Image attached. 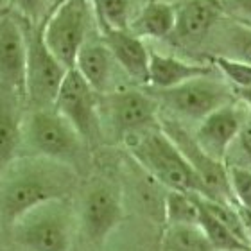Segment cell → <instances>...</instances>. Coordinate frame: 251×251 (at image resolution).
Masks as SVG:
<instances>
[{"mask_svg": "<svg viewBox=\"0 0 251 251\" xmlns=\"http://www.w3.org/2000/svg\"><path fill=\"white\" fill-rule=\"evenodd\" d=\"M68 165L40 156H16L0 173V225L11 228L31 210L65 199L75 183Z\"/></svg>", "mask_w": 251, "mask_h": 251, "instance_id": "1", "label": "cell"}, {"mask_svg": "<svg viewBox=\"0 0 251 251\" xmlns=\"http://www.w3.org/2000/svg\"><path fill=\"white\" fill-rule=\"evenodd\" d=\"M127 151L144 173L167 190L206 196V188L179 147L160 124L126 138Z\"/></svg>", "mask_w": 251, "mask_h": 251, "instance_id": "2", "label": "cell"}, {"mask_svg": "<svg viewBox=\"0 0 251 251\" xmlns=\"http://www.w3.org/2000/svg\"><path fill=\"white\" fill-rule=\"evenodd\" d=\"M86 142L56 108H34L24 115L20 151L79 171L86 160Z\"/></svg>", "mask_w": 251, "mask_h": 251, "instance_id": "3", "label": "cell"}, {"mask_svg": "<svg viewBox=\"0 0 251 251\" xmlns=\"http://www.w3.org/2000/svg\"><path fill=\"white\" fill-rule=\"evenodd\" d=\"M49 50L70 70L79 50L99 29L92 0H58L40 24Z\"/></svg>", "mask_w": 251, "mask_h": 251, "instance_id": "4", "label": "cell"}, {"mask_svg": "<svg viewBox=\"0 0 251 251\" xmlns=\"http://www.w3.org/2000/svg\"><path fill=\"white\" fill-rule=\"evenodd\" d=\"M215 74L219 72L199 75L167 90L149 88V94L156 99L160 111H163L165 117H171L181 124H198L212 111L237 99L235 90Z\"/></svg>", "mask_w": 251, "mask_h": 251, "instance_id": "5", "label": "cell"}, {"mask_svg": "<svg viewBox=\"0 0 251 251\" xmlns=\"http://www.w3.org/2000/svg\"><path fill=\"white\" fill-rule=\"evenodd\" d=\"M9 230L24 251H70L74 215L65 199H56L31 210Z\"/></svg>", "mask_w": 251, "mask_h": 251, "instance_id": "6", "label": "cell"}, {"mask_svg": "<svg viewBox=\"0 0 251 251\" xmlns=\"http://www.w3.org/2000/svg\"><path fill=\"white\" fill-rule=\"evenodd\" d=\"M99 113L100 127H108L119 140H126L160 124V106L149 90L121 86L100 95Z\"/></svg>", "mask_w": 251, "mask_h": 251, "instance_id": "7", "label": "cell"}, {"mask_svg": "<svg viewBox=\"0 0 251 251\" xmlns=\"http://www.w3.org/2000/svg\"><path fill=\"white\" fill-rule=\"evenodd\" d=\"M27 31V70H25V104L29 110L52 108L68 68L54 56L42 38L40 25L29 24Z\"/></svg>", "mask_w": 251, "mask_h": 251, "instance_id": "8", "label": "cell"}, {"mask_svg": "<svg viewBox=\"0 0 251 251\" xmlns=\"http://www.w3.org/2000/svg\"><path fill=\"white\" fill-rule=\"evenodd\" d=\"M99 102L100 95L75 68H70L63 79L54 108L74 126L86 144H94L102 135Z\"/></svg>", "mask_w": 251, "mask_h": 251, "instance_id": "9", "label": "cell"}, {"mask_svg": "<svg viewBox=\"0 0 251 251\" xmlns=\"http://www.w3.org/2000/svg\"><path fill=\"white\" fill-rule=\"evenodd\" d=\"M160 127L171 136V140L179 147V151L183 152L187 162L192 165V169L201 179V183L206 188V198L235 204L233 196H231L226 163L217 162L212 156H208L198 146V142L194 140V135L187 129V126L181 122L160 113Z\"/></svg>", "mask_w": 251, "mask_h": 251, "instance_id": "10", "label": "cell"}, {"mask_svg": "<svg viewBox=\"0 0 251 251\" xmlns=\"http://www.w3.org/2000/svg\"><path fill=\"white\" fill-rule=\"evenodd\" d=\"M81 226L90 242L102 244L117 230L124 217L122 196L115 185L95 181L81 201Z\"/></svg>", "mask_w": 251, "mask_h": 251, "instance_id": "11", "label": "cell"}, {"mask_svg": "<svg viewBox=\"0 0 251 251\" xmlns=\"http://www.w3.org/2000/svg\"><path fill=\"white\" fill-rule=\"evenodd\" d=\"M27 31L25 20L13 13L0 18V86L25 99Z\"/></svg>", "mask_w": 251, "mask_h": 251, "instance_id": "12", "label": "cell"}, {"mask_svg": "<svg viewBox=\"0 0 251 251\" xmlns=\"http://www.w3.org/2000/svg\"><path fill=\"white\" fill-rule=\"evenodd\" d=\"M246 115L248 108L239 99L221 106L196 124V129L192 131L194 140L208 156L225 162L226 152L235 140Z\"/></svg>", "mask_w": 251, "mask_h": 251, "instance_id": "13", "label": "cell"}, {"mask_svg": "<svg viewBox=\"0 0 251 251\" xmlns=\"http://www.w3.org/2000/svg\"><path fill=\"white\" fill-rule=\"evenodd\" d=\"M223 16L221 0H183L178 4L176 27L169 40L183 47L199 45L208 40Z\"/></svg>", "mask_w": 251, "mask_h": 251, "instance_id": "14", "label": "cell"}, {"mask_svg": "<svg viewBox=\"0 0 251 251\" xmlns=\"http://www.w3.org/2000/svg\"><path fill=\"white\" fill-rule=\"evenodd\" d=\"M74 68L99 95L117 90V74L121 70L100 32L92 34L79 50ZM122 72V70H121Z\"/></svg>", "mask_w": 251, "mask_h": 251, "instance_id": "15", "label": "cell"}, {"mask_svg": "<svg viewBox=\"0 0 251 251\" xmlns=\"http://www.w3.org/2000/svg\"><path fill=\"white\" fill-rule=\"evenodd\" d=\"M99 32L122 72L133 83L147 84L151 49L146 45V40L135 36L129 31L99 29Z\"/></svg>", "mask_w": 251, "mask_h": 251, "instance_id": "16", "label": "cell"}, {"mask_svg": "<svg viewBox=\"0 0 251 251\" xmlns=\"http://www.w3.org/2000/svg\"><path fill=\"white\" fill-rule=\"evenodd\" d=\"M217 72L212 63L188 61L185 58L174 56V54L158 52L151 49L149 56V74H147V86L151 90H167L199 75Z\"/></svg>", "mask_w": 251, "mask_h": 251, "instance_id": "17", "label": "cell"}, {"mask_svg": "<svg viewBox=\"0 0 251 251\" xmlns=\"http://www.w3.org/2000/svg\"><path fill=\"white\" fill-rule=\"evenodd\" d=\"M25 99L0 86V173L16 158L22 144Z\"/></svg>", "mask_w": 251, "mask_h": 251, "instance_id": "18", "label": "cell"}, {"mask_svg": "<svg viewBox=\"0 0 251 251\" xmlns=\"http://www.w3.org/2000/svg\"><path fill=\"white\" fill-rule=\"evenodd\" d=\"M178 4L171 0H147L140 4L129 29L142 40H169L176 27Z\"/></svg>", "mask_w": 251, "mask_h": 251, "instance_id": "19", "label": "cell"}, {"mask_svg": "<svg viewBox=\"0 0 251 251\" xmlns=\"http://www.w3.org/2000/svg\"><path fill=\"white\" fill-rule=\"evenodd\" d=\"M208 40H214L217 47L214 56H226L251 65V25L223 16Z\"/></svg>", "mask_w": 251, "mask_h": 251, "instance_id": "20", "label": "cell"}, {"mask_svg": "<svg viewBox=\"0 0 251 251\" xmlns=\"http://www.w3.org/2000/svg\"><path fill=\"white\" fill-rule=\"evenodd\" d=\"M162 251H215L199 225H167Z\"/></svg>", "mask_w": 251, "mask_h": 251, "instance_id": "21", "label": "cell"}, {"mask_svg": "<svg viewBox=\"0 0 251 251\" xmlns=\"http://www.w3.org/2000/svg\"><path fill=\"white\" fill-rule=\"evenodd\" d=\"M140 4L136 0H95L94 9L99 29L127 31Z\"/></svg>", "mask_w": 251, "mask_h": 251, "instance_id": "22", "label": "cell"}, {"mask_svg": "<svg viewBox=\"0 0 251 251\" xmlns=\"http://www.w3.org/2000/svg\"><path fill=\"white\" fill-rule=\"evenodd\" d=\"M163 217L167 225H198V194L167 190L163 196Z\"/></svg>", "mask_w": 251, "mask_h": 251, "instance_id": "23", "label": "cell"}, {"mask_svg": "<svg viewBox=\"0 0 251 251\" xmlns=\"http://www.w3.org/2000/svg\"><path fill=\"white\" fill-rule=\"evenodd\" d=\"M198 204H199L198 225L204 231V235H206V239L214 246L215 251H231V250H239V248H251L244 241H241L228 226L223 225L219 219H215L214 215L204 208L203 204H201V201H199V194H198Z\"/></svg>", "mask_w": 251, "mask_h": 251, "instance_id": "24", "label": "cell"}, {"mask_svg": "<svg viewBox=\"0 0 251 251\" xmlns=\"http://www.w3.org/2000/svg\"><path fill=\"white\" fill-rule=\"evenodd\" d=\"M210 63H212V67L219 72V75L225 77L226 83L230 84L235 92L251 88V65L250 63L226 58V56H212Z\"/></svg>", "mask_w": 251, "mask_h": 251, "instance_id": "25", "label": "cell"}, {"mask_svg": "<svg viewBox=\"0 0 251 251\" xmlns=\"http://www.w3.org/2000/svg\"><path fill=\"white\" fill-rule=\"evenodd\" d=\"M226 167H239L251 171V113L248 111L235 140L225 158Z\"/></svg>", "mask_w": 251, "mask_h": 251, "instance_id": "26", "label": "cell"}, {"mask_svg": "<svg viewBox=\"0 0 251 251\" xmlns=\"http://www.w3.org/2000/svg\"><path fill=\"white\" fill-rule=\"evenodd\" d=\"M228 178L233 201L239 208L251 212V171L239 167H228Z\"/></svg>", "mask_w": 251, "mask_h": 251, "instance_id": "27", "label": "cell"}, {"mask_svg": "<svg viewBox=\"0 0 251 251\" xmlns=\"http://www.w3.org/2000/svg\"><path fill=\"white\" fill-rule=\"evenodd\" d=\"M50 2L52 0H9L13 13L32 25H40V22L45 20Z\"/></svg>", "mask_w": 251, "mask_h": 251, "instance_id": "28", "label": "cell"}, {"mask_svg": "<svg viewBox=\"0 0 251 251\" xmlns=\"http://www.w3.org/2000/svg\"><path fill=\"white\" fill-rule=\"evenodd\" d=\"M225 16L251 25V0H223Z\"/></svg>", "mask_w": 251, "mask_h": 251, "instance_id": "29", "label": "cell"}, {"mask_svg": "<svg viewBox=\"0 0 251 251\" xmlns=\"http://www.w3.org/2000/svg\"><path fill=\"white\" fill-rule=\"evenodd\" d=\"M237 208H239V206H237ZM239 214H241L242 225H244V230H246L248 241H250V244H251V212H248V210L239 208Z\"/></svg>", "mask_w": 251, "mask_h": 251, "instance_id": "30", "label": "cell"}, {"mask_svg": "<svg viewBox=\"0 0 251 251\" xmlns=\"http://www.w3.org/2000/svg\"><path fill=\"white\" fill-rule=\"evenodd\" d=\"M235 94H237V99L241 100L242 104H244L248 108V111L251 113V88H248V90H239V92H235Z\"/></svg>", "mask_w": 251, "mask_h": 251, "instance_id": "31", "label": "cell"}, {"mask_svg": "<svg viewBox=\"0 0 251 251\" xmlns=\"http://www.w3.org/2000/svg\"><path fill=\"white\" fill-rule=\"evenodd\" d=\"M231 251H251V248H239V250H231Z\"/></svg>", "mask_w": 251, "mask_h": 251, "instance_id": "32", "label": "cell"}, {"mask_svg": "<svg viewBox=\"0 0 251 251\" xmlns=\"http://www.w3.org/2000/svg\"><path fill=\"white\" fill-rule=\"evenodd\" d=\"M221 2H223V0H221Z\"/></svg>", "mask_w": 251, "mask_h": 251, "instance_id": "33", "label": "cell"}]
</instances>
